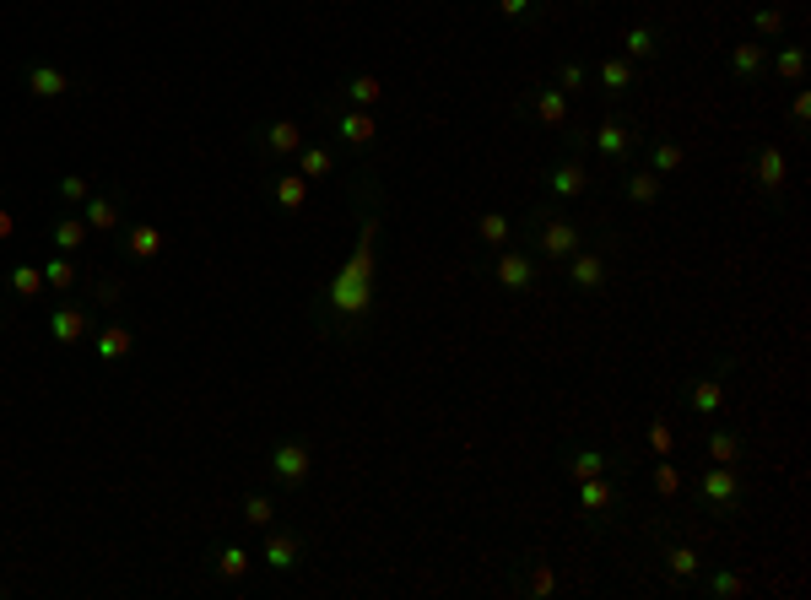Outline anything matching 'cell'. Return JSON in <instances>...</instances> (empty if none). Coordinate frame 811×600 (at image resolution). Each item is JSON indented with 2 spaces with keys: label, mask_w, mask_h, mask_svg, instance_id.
Masks as SVG:
<instances>
[{
  "label": "cell",
  "mask_w": 811,
  "mask_h": 600,
  "mask_svg": "<svg viewBox=\"0 0 811 600\" xmlns=\"http://www.w3.org/2000/svg\"><path fill=\"white\" fill-rule=\"evenodd\" d=\"M590 146H595V152H601V157H606V163H617V168H628V163H633V157H638V146H644V130H638V125H633V119H628V114H622V109H611V114L601 119V125H595V136H590Z\"/></svg>",
  "instance_id": "obj_7"
},
{
  "label": "cell",
  "mask_w": 811,
  "mask_h": 600,
  "mask_svg": "<svg viewBox=\"0 0 811 600\" xmlns=\"http://www.w3.org/2000/svg\"><path fill=\"white\" fill-rule=\"evenodd\" d=\"M92 336V309L87 303H60L55 314H49V341L55 346H82Z\"/></svg>",
  "instance_id": "obj_21"
},
{
  "label": "cell",
  "mask_w": 811,
  "mask_h": 600,
  "mask_svg": "<svg viewBox=\"0 0 811 600\" xmlns=\"http://www.w3.org/2000/svg\"><path fill=\"white\" fill-rule=\"evenodd\" d=\"M638 163H644L649 173H660V179H671V173L687 168V146L671 141V136H644V146H638Z\"/></svg>",
  "instance_id": "obj_23"
},
{
  "label": "cell",
  "mask_w": 811,
  "mask_h": 600,
  "mask_svg": "<svg viewBox=\"0 0 811 600\" xmlns=\"http://www.w3.org/2000/svg\"><path fill=\"white\" fill-rule=\"evenodd\" d=\"M244 525H255V530L276 525V503L265 498V492H249V498H244Z\"/></svg>",
  "instance_id": "obj_43"
},
{
  "label": "cell",
  "mask_w": 811,
  "mask_h": 600,
  "mask_svg": "<svg viewBox=\"0 0 811 600\" xmlns=\"http://www.w3.org/2000/svg\"><path fill=\"white\" fill-rule=\"evenodd\" d=\"M249 568H255V552H249V546H217V552H211V573H217L222 584H238Z\"/></svg>",
  "instance_id": "obj_32"
},
{
  "label": "cell",
  "mask_w": 811,
  "mask_h": 600,
  "mask_svg": "<svg viewBox=\"0 0 811 600\" xmlns=\"http://www.w3.org/2000/svg\"><path fill=\"white\" fill-rule=\"evenodd\" d=\"M741 590H747V579L730 573V568H703L698 584H693V595H703V600H736Z\"/></svg>",
  "instance_id": "obj_30"
},
{
  "label": "cell",
  "mask_w": 811,
  "mask_h": 600,
  "mask_svg": "<svg viewBox=\"0 0 811 600\" xmlns=\"http://www.w3.org/2000/svg\"><path fill=\"white\" fill-rule=\"evenodd\" d=\"M784 28H790L784 6H757L752 11V38H757V44H774V38H784Z\"/></svg>",
  "instance_id": "obj_38"
},
{
  "label": "cell",
  "mask_w": 811,
  "mask_h": 600,
  "mask_svg": "<svg viewBox=\"0 0 811 600\" xmlns=\"http://www.w3.org/2000/svg\"><path fill=\"white\" fill-rule=\"evenodd\" d=\"M557 471H563L568 482H584V476H622L628 460L611 455V449H590V444H574V438H568V444L557 449Z\"/></svg>",
  "instance_id": "obj_9"
},
{
  "label": "cell",
  "mask_w": 811,
  "mask_h": 600,
  "mask_svg": "<svg viewBox=\"0 0 811 600\" xmlns=\"http://www.w3.org/2000/svg\"><path fill=\"white\" fill-rule=\"evenodd\" d=\"M374 244H379V211L368 206L352 260L341 265L336 282L325 287V298H319V314H325L330 325L341 330V336H352V330L363 325L368 314H374V265H379V260H374Z\"/></svg>",
  "instance_id": "obj_1"
},
{
  "label": "cell",
  "mask_w": 811,
  "mask_h": 600,
  "mask_svg": "<svg viewBox=\"0 0 811 600\" xmlns=\"http://www.w3.org/2000/svg\"><path fill=\"white\" fill-rule=\"evenodd\" d=\"M703 449H709L714 465H741V460H747V433L730 428V422H720V428L703 433Z\"/></svg>",
  "instance_id": "obj_26"
},
{
  "label": "cell",
  "mask_w": 811,
  "mask_h": 600,
  "mask_svg": "<svg viewBox=\"0 0 811 600\" xmlns=\"http://www.w3.org/2000/svg\"><path fill=\"white\" fill-rule=\"evenodd\" d=\"M730 373H736V357H720V363H714V373H703V379H687L682 384V411L687 417H720L725 411V384H730Z\"/></svg>",
  "instance_id": "obj_6"
},
{
  "label": "cell",
  "mask_w": 811,
  "mask_h": 600,
  "mask_svg": "<svg viewBox=\"0 0 811 600\" xmlns=\"http://www.w3.org/2000/svg\"><path fill=\"white\" fill-rule=\"evenodd\" d=\"M682 465H676L671 455H660L655 465H649V492H655V498L660 503H676V498H682Z\"/></svg>",
  "instance_id": "obj_33"
},
{
  "label": "cell",
  "mask_w": 811,
  "mask_h": 600,
  "mask_svg": "<svg viewBox=\"0 0 811 600\" xmlns=\"http://www.w3.org/2000/svg\"><path fill=\"white\" fill-rule=\"evenodd\" d=\"M0 282H6V276H0Z\"/></svg>",
  "instance_id": "obj_50"
},
{
  "label": "cell",
  "mask_w": 811,
  "mask_h": 600,
  "mask_svg": "<svg viewBox=\"0 0 811 600\" xmlns=\"http://www.w3.org/2000/svg\"><path fill=\"white\" fill-rule=\"evenodd\" d=\"M341 98H347L352 103V109H379V103H384V82H379V76H347V82H341Z\"/></svg>",
  "instance_id": "obj_34"
},
{
  "label": "cell",
  "mask_w": 811,
  "mask_h": 600,
  "mask_svg": "<svg viewBox=\"0 0 811 600\" xmlns=\"http://www.w3.org/2000/svg\"><path fill=\"white\" fill-rule=\"evenodd\" d=\"M38 271H44V287H49V292H71L76 282H82V265H76L71 255H55V260H44V265H38Z\"/></svg>",
  "instance_id": "obj_36"
},
{
  "label": "cell",
  "mask_w": 811,
  "mask_h": 600,
  "mask_svg": "<svg viewBox=\"0 0 811 600\" xmlns=\"http://www.w3.org/2000/svg\"><path fill=\"white\" fill-rule=\"evenodd\" d=\"M6 287L17 292L22 303H28V298H38V292H44V271H38V265H17V271L6 276Z\"/></svg>",
  "instance_id": "obj_42"
},
{
  "label": "cell",
  "mask_w": 811,
  "mask_h": 600,
  "mask_svg": "<svg viewBox=\"0 0 811 600\" xmlns=\"http://www.w3.org/2000/svg\"><path fill=\"white\" fill-rule=\"evenodd\" d=\"M260 563L271 568V573H292V568L303 563V536H298V530H265Z\"/></svg>",
  "instance_id": "obj_25"
},
{
  "label": "cell",
  "mask_w": 811,
  "mask_h": 600,
  "mask_svg": "<svg viewBox=\"0 0 811 600\" xmlns=\"http://www.w3.org/2000/svg\"><path fill=\"white\" fill-rule=\"evenodd\" d=\"M574 6H595V0H574Z\"/></svg>",
  "instance_id": "obj_49"
},
{
  "label": "cell",
  "mask_w": 811,
  "mask_h": 600,
  "mask_svg": "<svg viewBox=\"0 0 811 600\" xmlns=\"http://www.w3.org/2000/svg\"><path fill=\"white\" fill-rule=\"evenodd\" d=\"M330 130H336V146H347V152H374V141H379L374 109H352V103L330 109Z\"/></svg>",
  "instance_id": "obj_12"
},
{
  "label": "cell",
  "mask_w": 811,
  "mask_h": 600,
  "mask_svg": "<svg viewBox=\"0 0 811 600\" xmlns=\"http://www.w3.org/2000/svg\"><path fill=\"white\" fill-rule=\"evenodd\" d=\"M747 492L752 487H747V476H741V465H709L693 482V498L709 519H736L747 509Z\"/></svg>",
  "instance_id": "obj_3"
},
{
  "label": "cell",
  "mask_w": 811,
  "mask_h": 600,
  "mask_svg": "<svg viewBox=\"0 0 811 600\" xmlns=\"http://www.w3.org/2000/svg\"><path fill=\"white\" fill-rule=\"evenodd\" d=\"M498 11H503L509 22H525V28H530V22L547 17V0H498Z\"/></svg>",
  "instance_id": "obj_44"
},
{
  "label": "cell",
  "mask_w": 811,
  "mask_h": 600,
  "mask_svg": "<svg viewBox=\"0 0 811 600\" xmlns=\"http://www.w3.org/2000/svg\"><path fill=\"white\" fill-rule=\"evenodd\" d=\"M11 233H17V222H11V211H6V206H0V244H6V238H11Z\"/></svg>",
  "instance_id": "obj_48"
},
{
  "label": "cell",
  "mask_w": 811,
  "mask_h": 600,
  "mask_svg": "<svg viewBox=\"0 0 811 600\" xmlns=\"http://www.w3.org/2000/svg\"><path fill=\"white\" fill-rule=\"evenodd\" d=\"M660 55H666V28H660V22H633V28H622V60L655 65Z\"/></svg>",
  "instance_id": "obj_18"
},
{
  "label": "cell",
  "mask_w": 811,
  "mask_h": 600,
  "mask_svg": "<svg viewBox=\"0 0 811 600\" xmlns=\"http://www.w3.org/2000/svg\"><path fill=\"white\" fill-rule=\"evenodd\" d=\"M752 179H757V190H763V200H784V184H790V163H784V152H779V141H763L752 152Z\"/></svg>",
  "instance_id": "obj_16"
},
{
  "label": "cell",
  "mask_w": 811,
  "mask_h": 600,
  "mask_svg": "<svg viewBox=\"0 0 811 600\" xmlns=\"http://www.w3.org/2000/svg\"><path fill=\"white\" fill-rule=\"evenodd\" d=\"M649 552L660 557V568L671 573V584H676V590H693V584H698V573L709 568V563H703V552H698L693 541H671V536H660L655 525H649Z\"/></svg>",
  "instance_id": "obj_8"
},
{
  "label": "cell",
  "mask_w": 811,
  "mask_h": 600,
  "mask_svg": "<svg viewBox=\"0 0 811 600\" xmlns=\"http://www.w3.org/2000/svg\"><path fill=\"white\" fill-rule=\"evenodd\" d=\"M298 173L303 179H330V173H336V152H330V146H298Z\"/></svg>",
  "instance_id": "obj_37"
},
{
  "label": "cell",
  "mask_w": 811,
  "mask_h": 600,
  "mask_svg": "<svg viewBox=\"0 0 811 600\" xmlns=\"http://www.w3.org/2000/svg\"><path fill=\"white\" fill-rule=\"evenodd\" d=\"M487 271H493V282H498L503 292H514V298H525V292H536L541 282H547V260H541V255H530L525 244H520V249H514V244L493 249Z\"/></svg>",
  "instance_id": "obj_4"
},
{
  "label": "cell",
  "mask_w": 811,
  "mask_h": 600,
  "mask_svg": "<svg viewBox=\"0 0 811 600\" xmlns=\"http://www.w3.org/2000/svg\"><path fill=\"white\" fill-rule=\"evenodd\" d=\"M514 590L530 595V600L557 595V568H552L541 552H525V557H520V568H514Z\"/></svg>",
  "instance_id": "obj_22"
},
{
  "label": "cell",
  "mask_w": 811,
  "mask_h": 600,
  "mask_svg": "<svg viewBox=\"0 0 811 600\" xmlns=\"http://www.w3.org/2000/svg\"><path fill=\"white\" fill-rule=\"evenodd\" d=\"M87 217H60L55 222V228H49V238H55V249H60V255H76V249H82L87 244Z\"/></svg>",
  "instance_id": "obj_40"
},
{
  "label": "cell",
  "mask_w": 811,
  "mask_h": 600,
  "mask_svg": "<svg viewBox=\"0 0 811 600\" xmlns=\"http://www.w3.org/2000/svg\"><path fill=\"white\" fill-rule=\"evenodd\" d=\"M130 352H136V330H130V325L92 330V357H98V363H125Z\"/></svg>",
  "instance_id": "obj_27"
},
{
  "label": "cell",
  "mask_w": 811,
  "mask_h": 600,
  "mask_svg": "<svg viewBox=\"0 0 811 600\" xmlns=\"http://www.w3.org/2000/svg\"><path fill=\"white\" fill-rule=\"evenodd\" d=\"M563 282L574 287V292H584V298H595V292H606V276H611V255L606 249H574L563 265Z\"/></svg>",
  "instance_id": "obj_11"
},
{
  "label": "cell",
  "mask_w": 811,
  "mask_h": 600,
  "mask_svg": "<svg viewBox=\"0 0 811 600\" xmlns=\"http://www.w3.org/2000/svg\"><path fill=\"white\" fill-rule=\"evenodd\" d=\"M476 238H482L487 249H503L514 238V217H503V211H482V217H476Z\"/></svg>",
  "instance_id": "obj_39"
},
{
  "label": "cell",
  "mask_w": 811,
  "mask_h": 600,
  "mask_svg": "<svg viewBox=\"0 0 811 600\" xmlns=\"http://www.w3.org/2000/svg\"><path fill=\"white\" fill-rule=\"evenodd\" d=\"M806 125H811V92L801 87L790 98V130H795V136H806Z\"/></svg>",
  "instance_id": "obj_46"
},
{
  "label": "cell",
  "mask_w": 811,
  "mask_h": 600,
  "mask_svg": "<svg viewBox=\"0 0 811 600\" xmlns=\"http://www.w3.org/2000/svg\"><path fill=\"white\" fill-rule=\"evenodd\" d=\"M768 55H774L768 44H757V38H741V44L725 49V71L736 76V82H763V76H768Z\"/></svg>",
  "instance_id": "obj_20"
},
{
  "label": "cell",
  "mask_w": 811,
  "mask_h": 600,
  "mask_svg": "<svg viewBox=\"0 0 811 600\" xmlns=\"http://www.w3.org/2000/svg\"><path fill=\"white\" fill-rule=\"evenodd\" d=\"M22 82H28V92H33V98H44V103L71 98V92H76V82L60 71V65H28V76H22Z\"/></svg>",
  "instance_id": "obj_28"
},
{
  "label": "cell",
  "mask_w": 811,
  "mask_h": 600,
  "mask_svg": "<svg viewBox=\"0 0 811 600\" xmlns=\"http://www.w3.org/2000/svg\"><path fill=\"white\" fill-rule=\"evenodd\" d=\"M552 87H563L568 98H574V92H584V87H590V65H584V60H557Z\"/></svg>",
  "instance_id": "obj_41"
},
{
  "label": "cell",
  "mask_w": 811,
  "mask_h": 600,
  "mask_svg": "<svg viewBox=\"0 0 811 600\" xmlns=\"http://www.w3.org/2000/svg\"><path fill=\"white\" fill-rule=\"evenodd\" d=\"M671 444H676L671 422H666V417H655V422H649V449H655V455H671Z\"/></svg>",
  "instance_id": "obj_47"
},
{
  "label": "cell",
  "mask_w": 811,
  "mask_h": 600,
  "mask_svg": "<svg viewBox=\"0 0 811 600\" xmlns=\"http://www.w3.org/2000/svg\"><path fill=\"white\" fill-rule=\"evenodd\" d=\"M298 146H303V125H298V119H271V125L255 130V152L271 157V163L298 157Z\"/></svg>",
  "instance_id": "obj_17"
},
{
  "label": "cell",
  "mask_w": 811,
  "mask_h": 600,
  "mask_svg": "<svg viewBox=\"0 0 811 600\" xmlns=\"http://www.w3.org/2000/svg\"><path fill=\"white\" fill-rule=\"evenodd\" d=\"M574 503H579V514L590 519V530L617 525L622 509H628V498H622V476H584V482H574Z\"/></svg>",
  "instance_id": "obj_5"
},
{
  "label": "cell",
  "mask_w": 811,
  "mask_h": 600,
  "mask_svg": "<svg viewBox=\"0 0 811 600\" xmlns=\"http://www.w3.org/2000/svg\"><path fill=\"white\" fill-rule=\"evenodd\" d=\"M55 190H60V200H65V206H82V200L92 195V184H87V173H60V184H55Z\"/></svg>",
  "instance_id": "obj_45"
},
{
  "label": "cell",
  "mask_w": 811,
  "mask_h": 600,
  "mask_svg": "<svg viewBox=\"0 0 811 600\" xmlns=\"http://www.w3.org/2000/svg\"><path fill=\"white\" fill-rule=\"evenodd\" d=\"M114 233H119V255L136 260V265L163 255V228H152V222H119Z\"/></svg>",
  "instance_id": "obj_19"
},
{
  "label": "cell",
  "mask_w": 811,
  "mask_h": 600,
  "mask_svg": "<svg viewBox=\"0 0 811 600\" xmlns=\"http://www.w3.org/2000/svg\"><path fill=\"white\" fill-rule=\"evenodd\" d=\"M271 195H276V206H282V211H303V200H309V179H303L298 168H292V173H276Z\"/></svg>",
  "instance_id": "obj_35"
},
{
  "label": "cell",
  "mask_w": 811,
  "mask_h": 600,
  "mask_svg": "<svg viewBox=\"0 0 811 600\" xmlns=\"http://www.w3.org/2000/svg\"><path fill=\"white\" fill-rule=\"evenodd\" d=\"M265 471H271L282 487L298 492L303 482H309V471H314L309 444H298V438H282V444H271V460H265Z\"/></svg>",
  "instance_id": "obj_15"
},
{
  "label": "cell",
  "mask_w": 811,
  "mask_h": 600,
  "mask_svg": "<svg viewBox=\"0 0 811 600\" xmlns=\"http://www.w3.org/2000/svg\"><path fill=\"white\" fill-rule=\"evenodd\" d=\"M590 82H595V92H606L611 103H622V98H633L638 82H644V65H633L622 55H606V60L590 65Z\"/></svg>",
  "instance_id": "obj_14"
},
{
  "label": "cell",
  "mask_w": 811,
  "mask_h": 600,
  "mask_svg": "<svg viewBox=\"0 0 811 600\" xmlns=\"http://www.w3.org/2000/svg\"><path fill=\"white\" fill-rule=\"evenodd\" d=\"M617 184H622V200H628V206H655V200L666 195V179H660V173H649L638 157L617 173Z\"/></svg>",
  "instance_id": "obj_24"
},
{
  "label": "cell",
  "mask_w": 811,
  "mask_h": 600,
  "mask_svg": "<svg viewBox=\"0 0 811 600\" xmlns=\"http://www.w3.org/2000/svg\"><path fill=\"white\" fill-rule=\"evenodd\" d=\"M806 44H779V55H768V76L784 87H801L806 82Z\"/></svg>",
  "instance_id": "obj_29"
},
{
  "label": "cell",
  "mask_w": 811,
  "mask_h": 600,
  "mask_svg": "<svg viewBox=\"0 0 811 600\" xmlns=\"http://www.w3.org/2000/svg\"><path fill=\"white\" fill-rule=\"evenodd\" d=\"M82 217L92 233H114L119 222H125V206H119V195H87L82 200Z\"/></svg>",
  "instance_id": "obj_31"
},
{
  "label": "cell",
  "mask_w": 811,
  "mask_h": 600,
  "mask_svg": "<svg viewBox=\"0 0 811 600\" xmlns=\"http://www.w3.org/2000/svg\"><path fill=\"white\" fill-rule=\"evenodd\" d=\"M520 114H530L536 125H547V130H563L568 119H574V103H568L563 87L530 82V87H520Z\"/></svg>",
  "instance_id": "obj_10"
},
{
  "label": "cell",
  "mask_w": 811,
  "mask_h": 600,
  "mask_svg": "<svg viewBox=\"0 0 811 600\" xmlns=\"http://www.w3.org/2000/svg\"><path fill=\"white\" fill-rule=\"evenodd\" d=\"M584 238H590V228H579L574 217H563L557 200H541V206H530L520 217V244L530 249V255H541L547 265H563L574 249H584Z\"/></svg>",
  "instance_id": "obj_2"
},
{
  "label": "cell",
  "mask_w": 811,
  "mask_h": 600,
  "mask_svg": "<svg viewBox=\"0 0 811 600\" xmlns=\"http://www.w3.org/2000/svg\"><path fill=\"white\" fill-rule=\"evenodd\" d=\"M590 168L579 163V152H568V157H557V163L541 173V190H547V200H557V206H568V200H579V195H590Z\"/></svg>",
  "instance_id": "obj_13"
}]
</instances>
